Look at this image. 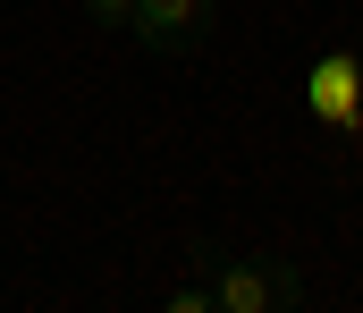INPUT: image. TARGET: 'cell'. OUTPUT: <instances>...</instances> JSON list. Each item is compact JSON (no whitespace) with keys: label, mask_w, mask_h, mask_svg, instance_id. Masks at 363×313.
Segmentation results:
<instances>
[{"label":"cell","mask_w":363,"mask_h":313,"mask_svg":"<svg viewBox=\"0 0 363 313\" xmlns=\"http://www.w3.org/2000/svg\"><path fill=\"white\" fill-rule=\"evenodd\" d=\"M355 127H363V110H355Z\"/></svg>","instance_id":"cell-6"},{"label":"cell","mask_w":363,"mask_h":313,"mask_svg":"<svg viewBox=\"0 0 363 313\" xmlns=\"http://www.w3.org/2000/svg\"><path fill=\"white\" fill-rule=\"evenodd\" d=\"M127 34H135L144 51H161V60H186V51H203V34H211V0H135Z\"/></svg>","instance_id":"cell-2"},{"label":"cell","mask_w":363,"mask_h":313,"mask_svg":"<svg viewBox=\"0 0 363 313\" xmlns=\"http://www.w3.org/2000/svg\"><path fill=\"white\" fill-rule=\"evenodd\" d=\"M85 17L101 34H127V17H135V0H85Z\"/></svg>","instance_id":"cell-5"},{"label":"cell","mask_w":363,"mask_h":313,"mask_svg":"<svg viewBox=\"0 0 363 313\" xmlns=\"http://www.w3.org/2000/svg\"><path fill=\"white\" fill-rule=\"evenodd\" d=\"M194 271L211 280V313H287V305H304V280H296L279 254H228V246H203Z\"/></svg>","instance_id":"cell-1"},{"label":"cell","mask_w":363,"mask_h":313,"mask_svg":"<svg viewBox=\"0 0 363 313\" xmlns=\"http://www.w3.org/2000/svg\"><path fill=\"white\" fill-rule=\"evenodd\" d=\"M161 305H169V313H211V280H203V271H194V280H186V288H169V297H161Z\"/></svg>","instance_id":"cell-4"},{"label":"cell","mask_w":363,"mask_h":313,"mask_svg":"<svg viewBox=\"0 0 363 313\" xmlns=\"http://www.w3.org/2000/svg\"><path fill=\"white\" fill-rule=\"evenodd\" d=\"M304 110L330 119V127H355V110H363V60L355 51H321L304 68Z\"/></svg>","instance_id":"cell-3"}]
</instances>
